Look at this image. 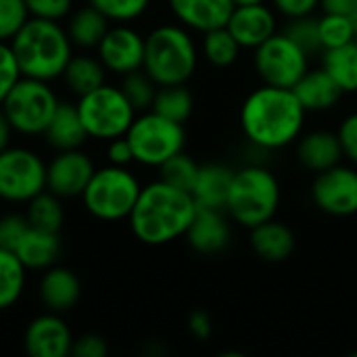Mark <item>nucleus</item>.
Wrapping results in <instances>:
<instances>
[{
    "instance_id": "f257e3e1",
    "label": "nucleus",
    "mask_w": 357,
    "mask_h": 357,
    "mask_svg": "<svg viewBox=\"0 0 357 357\" xmlns=\"http://www.w3.org/2000/svg\"><path fill=\"white\" fill-rule=\"evenodd\" d=\"M307 115L291 88L261 84L245 96L238 126L251 149L274 153L297 142L305 132Z\"/></svg>"
},
{
    "instance_id": "f03ea898",
    "label": "nucleus",
    "mask_w": 357,
    "mask_h": 357,
    "mask_svg": "<svg viewBox=\"0 0 357 357\" xmlns=\"http://www.w3.org/2000/svg\"><path fill=\"white\" fill-rule=\"evenodd\" d=\"M197 209L199 207L188 190L176 188L159 178L142 186L128 224L136 241L142 245L163 247L184 238Z\"/></svg>"
},
{
    "instance_id": "7ed1b4c3",
    "label": "nucleus",
    "mask_w": 357,
    "mask_h": 357,
    "mask_svg": "<svg viewBox=\"0 0 357 357\" xmlns=\"http://www.w3.org/2000/svg\"><path fill=\"white\" fill-rule=\"evenodd\" d=\"M21 75L44 82L59 79L73 56L71 38L61 21L29 17L8 42Z\"/></svg>"
},
{
    "instance_id": "20e7f679",
    "label": "nucleus",
    "mask_w": 357,
    "mask_h": 357,
    "mask_svg": "<svg viewBox=\"0 0 357 357\" xmlns=\"http://www.w3.org/2000/svg\"><path fill=\"white\" fill-rule=\"evenodd\" d=\"M201 61L195 33L180 23H161L144 36L142 69L157 86L188 84Z\"/></svg>"
},
{
    "instance_id": "39448f33",
    "label": "nucleus",
    "mask_w": 357,
    "mask_h": 357,
    "mask_svg": "<svg viewBox=\"0 0 357 357\" xmlns=\"http://www.w3.org/2000/svg\"><path fill=\"white\" fill-rule=\"evenodd\" d=\"M282 203V186L278 176L261 165L247 163L234 172L226 201V213L241 228H255L276 218Z\"/></svg>"
},
{
    "instance_id": "423d86ee",
    "label": "nucleus",
    "mask_w": 357,
    "mask_h": 357,
    "mask_svg": "<svg viewBox=\"0 0 357 357\" xmlns=\"http://www.w3.org/2000/svg\"><path fill=\"white\" fill-rule=\"evenodd\" d=\"M140 190L142 184L130 167L109 163L94 169L82 192V201L92 218L100 222H121L130 218Z\"/></svg>"
},
{
    "instance_id": "0eeeda50",
    "label": "nucleus",
    "mask_w": 357,
    "mask_h": 357,
    "mask_svg": "<svg viewBox=\"0 0 357 357\" xmlns=\"http://www.w3.org/2000/svg\"><path fill=\"white\" fill-rule=\"evenodd\" d=\"M59 102L61 100L52 90L50 82L21 75L4 96L0 109L4 111L8 123L17 134L42 136Z\"/></svg>"
},
{
    "instance_id": "6e6552de",
    "label": "nucleus",
    "mask_w": 357,
    "mask_h": 357,
    "mask_svg": "<svg viewBox=\"0 0 357 357\" xmlns=\"http://www.w3.org/2000/svg\"><path fill=\"white\" fill-rule=\"evenodd\" d=\"M126 138L132 144L134 163L159 169L169 157L184 151L186 128L184 123L172 121L149 109L136 115L130 130L126 132Z\"/></svg>"
},
{
    "instance_id": "1a4fd4ad",
    "label": "nucleus",
    "mask_w": 357,
    "mask_h": 357,
    "mask_svg": "<svg viewBox=\"0 0 357 357\" xmlns=\"http://www.w3.org/2000/svg\"><path fill=\"white\" fill-rule=\"evenodd\" d=\"M77 111L82 123L88 132V138L94 140H113L126 136L138 111L132 107L128 96L119 86L102 84L96 90L77 98Z\"/></svg>"
},
{
    "instance_id": "9d476101",
    "label": "nucleus",
    "mask_w": 357,
    "mask_h": 357,
    "mask_svg": "<svg viewBox=\"0 0 357 357\" xmlns=\"http://www.w3.org/2000/svg\"><path fill=\"white\" fill-rule=\"evenodd\" d=\"M253 71L261 84L278 88H295V84L312 67V56L299 48L282 29L251 50Z\"/></svg>"
},
{
    "instance_id": "9b49d317",
    "label": "nucleus",
    "mask_w": 357,
    "mask_h": 357,
    "mask_svg": "<svg viewBox=\"0 0 357 357\" xmlns=\"http://www.w3.org/2000/svg\"><path fill=\"white\" fill-rule=\"evenodd\" d=\"M46 190V161L27 146L0 151V201L27 205Z\"/></svg>"
},
{
    "instance_id": "f8f14e48",
    "label": "nucleus",
    "mask_w": 357,
    "mask_h": 357,
    "mask_svg": "<svg viewBox=\"0 0 357 357\" xmlns=\"http://www.w3.org/2000/svg\"><path fill=\"white\" fill-rule=\"evenodd\" d=\"M310 197L314 207L331 218L357 215V167L339 163L331 169L316 174Z\"/></svg>"
},
{
    "instance_id": "ddd939ff",
    "label": "nucleus",
    "mask_w": 357,
    "mask_h": 357,
    "mask_svg": "<svg viewBox=\"0 0 357 357\" xmlns=\"http://www.w3.org/2000/svg\"><path fill=\"white\" fill-rule=\"evenodd\" d=\"M96 56L107 73L126 75L142 69L144 36L130 23H113L96 46Z\"/></svg>"
},
{
    "instance_id": "4468645a",
    "label": "nucleus",
    "mask_w": 357,
    "mask_h": 357,
    "mask_svg": "<svg viewBox=\"0 0 357 357\" xmlns=\"http://www.w3.org/2000/svg\"><path fill=\"white\" fill-rule=\"evenodd\" d=\"M96 165L88 153L82 149L56 151V155L46 163V190L65 199L82 197Z\"/></svg>"
},
{
    "instance_id": "2eb2a0df",
    "label": "nucleus",
    "mask_w": 357,
    "mask_h": 357,
    "mask_svg": "<svg viewBox=\"0 0 357 357\" xmlns=\"http://www.w3.org/2000/svg\"><path fill=\"white\" fill-rule=\"evenodd\" d=\"M73 335L61 314L44 312L29 320L23 333V349L31 357L71 356Z\"/></svg>"
},
{
    "instance_id": "dca6fc26",
    "label": "nucleus",
    "mask_w": 357,
    "mask_h": 357,
    "mask_svg": "<svg viewBox=\"0 0 357 357\" xmlns=\"http://www.w3.org/2000/svg\"><path fill=\"white\" fill-rule=\"evenodd\" d=\"M226 27L243 46V50H253L280 31V15L270 2L236 4Z\"/></svg>"
},
{
    "instance_id": "f3484780",
    "label": "nucleus",
    "mask_w": 357,
    "mask_h": 357,
    "mask_svg": "<svg viewBox=\"0 0 357 357\" xmlns=\"http://www.w3.org/2000/svg\"><path fill=\"white\" fill-rule=\"evenodd\" d=\"M232 220L226 209H205L199 207L192 224L188 226L184 238L188 247L199 255H220L232 243Z\"/></svg>"
},
{
    "instance_id": "a211bd4d",
    "label": "nucleus",
    "mask_w": 357,
    "mask_h": 357,
    "mask_svg": "<svg viewBox=\"0 0 357 357\" xmlns=\"http://www.w3.org/2000/svg\"><path fill=\"white\" fill-rule=\"evenodd\" d=\"M169 13L176 23L192 33H205L226 27L234 10V0H167Z\"/></svg>"
},
{
    "instance_id": "6ab92c4d",
    "label": "nucleus",
    "mask_w": 357,
    "mask_h": 357,
    "mask_svg": "<svg viewBox=\"0 0 357 357\" xmlns=\"http://www.w3.org/2000/svg\"><path fill=\"white\" fill-rule=\"evenodd\" d=\"M38 297L46 312L67 314L82 299V282L77 274L63 266H50L42 272L38 282Z\"/></svg>"
},
{
    "instance_id": "aec40b11",
    "label": "nucleus",
    "mask_w": 357,
    "mask_h": 357,
    "mask_svg": "<svg viewBox=\"0 0 357 357\" xmlns=\"http://www.w3.org/2000/svg\"><path fill=\"white\" fill-rule=\"evenodd\" d=\"M295 157L299 165L312 174H320L345 161L337 132L333 130H310L303 132L295 142Z\"/></svg>"
},
{
    "instance_id": "412c9836",
    "label": "nucleus",
    "mask_w": 357,
    "mask_h": 357,
    "mask_svg": "<svg viewBox=\"0 0 357 357\" xmlns=\"http://www.w3.org/2000/svg\"><path fill=\"white\" fill-rule=\"evenodd\" d=\"M293 92L307 113H328L337 109L345 96L343 88L322 65L310 67L305 75L295 84Z\"/></svg>"
},
{
    "instance_id": "4be33fe9",
    "label": "nucleus",
    "mask_w": 357,
    "mask_h": 357,
    "mask_svg": "<svg viewBox=\"0 0 357 357\" xmlns=\"http://www.w3.org/2000/svg\"><path fill=\"white\" fill-rule=\"evenodd\" d=\"M249 245H251V251L261 261L282 264L295 253L297 236L289 224L272 218V220L249 230Z\"/></svg>"
},
{
    "instance_id": "5701e85b",
    "label": "nucleus",
    "mask_w": 357,
    "mask_h": 357,
    "mask_svg": "<svg viewBox=\"0 0 357 357\" xmlns=\"http://www.w3.org/2000/svg\"><path fill=\"white\" fill-rule=\"evenodd\" d=\"M234 172L230 165L220 163V161H209L201 163L197 182L190 190L197 207L205 209H226L228 192L232 186Z\"/></svg>"
},
{
    "instance_id": "b1692460",
    "label": "nucleus",
    "mask_w": 357,
    "mask_h": 357,
    "mask_svg": "<svg viewBox=\"0 0 357 357\" xmlns=\"http://www.w3.org/2000/svg\"><path fill=\"white\" fill-rule=\"evenodd\" d=\"M61 251H63V243L59 232L33 228V226H29V230L15 247V255L21 259V264L27 270L33 272H44L46 268L54 266L56 259L61 257Z\"/></svg>"
},
{
    "instance_id": "393cba45",
    "label": "nucleus",
    "mask_w": 357,
    "mask_h": 357,
    "mask_svg": "<svg viewBox=\"0 0 357 357\" xmlns=\"http://www.w3.org/2000/svg\"><path fill=\"white\" fill-rule=\"evenodd\" d=\"M42 136L46 138V144L54 151L82 149L84 142L88 140V132L82 123L77 105L61 100Z\"/></svg>"
},
{
    "instance_id": "a878e982",
    "label": "nucleus",
    "mask_w": 357,
    "mask_h": 357,
    "mask_svg": "<svg viewBox=\"0 0 357 357\" xmlns=\"http://www.w3.org/2000/svg\"><path fill=\"white\" fill-rule=\"evenodd\" d=\"M109 27H111V21L90 4L77 10H71L65 23V29L71 38L73 48H82V50H96L98 42L102 40Z\"/></svg>"
},
{
    "instance_id": "bb28decb",
    "label": "nucleus",
    "mask_w": 357,
    "mask_h": 357,
    "mask_svg": "<svg viewBox=\"0 0 357 357\" xmlns=\"http://www.w3.org/2000/svg\"><path fill=\"white\" fill-rule=\"evenodd\" d=\"M63 82L71 94L77 98L96 90L107 82V69L98 56L92 54H73L63 71Z\"/></svg>"
},
{
    "instance_id": "cd10ccee",
    "label": "nucleus",
    "mask_w": 357,
    "mask_h": 357,
    "mask_svg": "<svg viewBox=\"0 0 357 357\" xmlns=\"http://www.w3.org/2000/svg\"><path fill=\"white\" fill-rule=\"evenodd\" d=\"M199 50L201 59H205L215 69H230L232 65L238 63L243 54V46L236 42L228 27H218L201 33Z\"/></svg>"
},
{
    "instance_id": "c85d7f7f",
    "label": "nucleus",
    "mask_w": 357,
    "mask_h": 357,
    "mask_svg": "<svg viewBox=\"0 0 357 357\" xmlns=\"http://www.w3.org/2000/svg\"><path fill=\"white\" fill-rule=\"evenodd\" d=\"M320 65L333 75V79L343 88L345 94L357 92V40L322 50Z\"/></svg>"
},
{
    "instance_id": "c756f323",
    "label": "nucleus",
    "mask_w": 357,
    "mask_h": 357,
    "mask_svg": "<svg viewBox=\"0 0 357 357\" xmlns=\"http://www.w3.org/2000/svg\"><path fill=\"white\" fill-rule=\"evenodd\" d=\"M27 284V268L15 251L0 247V312L10 310L23 297Z\"/></svg>"
},
{
    "instance_id": "7c9ffc66",
    "label": "nucleus",
    "mask_w": 357,
    "mask_h": 357,
    "mask_svg": "<svg viewBox=\"0 0 357 357\" xmlns=\"http://www.w3.org/2000/svg\"><path fill=\"white\" fill-rule=\"evenodd\" d=\"M153 111L172 121L186 123L195 113V94L188 88V84L159 86L153 102Z\"/></svg>"
},
{
    "instance_id": "2f4dec72",
    "label": "nucleus",
    "mask_w": 357,
    "mask_h": 357,
    "mask_svg": "<svg viewBox=\"0 0 357 357\" xmlns=\"http://www.w3.org/2000/svg\"><path fill=\"white\" fill-rule=\"evenodd\" d=\"M25 215H27V220H29V224L33 228H42V230H50V232H61V228L65 224L63 199L52 195L50 190H42L40 195H36L27 203Z\"/></svg>"
},
{
    "instance_id": "473e14b6",
    "label": "nucleus",
    "mask_w": 357,
    "mask_h": 357,
    "mask_svg": "<svg viewBox=\"0 0 357 357\" xmlns=\"http://www.w3.org/2000/svg\"><path fill=\"white\" fill-rule=\"evenodd\" d=\"M299 48H303L312 59L322 54V40H320V25L318 15H305L295 19H284L280 27Z\"/></svg>"
},
{
    "instance_id": "72a5a7b5",
    "label": "nucleus",
    "mask_w": 357,
    "mask_h": 357,
    "mask_svg": "<svg viewBox=\"0 0 357 357\" xmlns=\"http://www.w3.org/2000/svg\"><path fill=\"white\" fill-rule=\"evenodd\" d=\"M318 25H320L322 50L337 48L357 40L356 19L351 17L337 15V13H322L318 15Z\"/></svg>"
},
{
    "instance_id": "f704fd0d",
    "label": "nucleus",
    "mask_w": 357,
    "mask_h": 357,
    "mask_svg": "<svg viewBox=\"0 0 357 357\" xmlns=\"http://www.w3.org/2000/svg\"><path fill=\"white\" fill-rule=\"evenodd\" d=\"M199 167L201 163H197V159L192 155H188L186 151H180L178 155L169 157L161 167H159V178L176 188L182 190H192L197 176H199Z\"/></svg>"
},
{
    "instance_id": "c9c22d12",
    "label": "nucleus",
    "mask_w": 357,
    "mask_h": 357,
    "mask_svg": "<svg viewBox=\"0 0 357 357\" xmlns=\"http://www.w3.org/2000/svg\"><path fill=\"white\" fill-rule=\"evenodd\" d=\"M119 88L123 90V94L128 96V100L132 102V107L138 113H142V111L153 109V102H155V96H157V88L159 86L155 84V79L144 69H138V71H132V73L121 75Z\"/></svg>"
},
{
    "instance_id": "e433bc0d",
    "label": "nucleus",
    "mask_w": 357,
    "mask_h": 357,
    "mask_svg": "<svg viewBox=\"0 0 357 357\" xmlns=\"http://www.w3.org/2000/svg\"><path fill=\"white\" fill-rule=\"evenodd\" d=\"M153 0H88L111 23H132L146 15Z\"/></svg>"
},
{
    "instance_id": "4c0bfd02",
    "label": "nucleus",
    "mask_w": 357,
    "mask_h": 357,
    "mask_svg": "<svg viewBox=\"0 0 357 357\" xmlns=\"http://www.w3.org/2000/svg\"><path fill=\"white\" fill-rule=\"evenodd\" d=\"M27 19L29 10L25 0H0V42H10Z\"/></svg>"
},
{
    "instance_id": "58836bf2",
    "label": "nucleus",
    "mask_w": 357,
    "mask_h": 357,
    "mask_svg": "<svg viewBox=\"0 0 357 357\" xmlns=\"http://www.w3.org/2000/svg\"><path fill=\"white\" fill-rule=\"evenodd\" d=\"M29 220L25 213H4L0 215V247L15 251L17 243L29 230Z\"/></svg>"
},
{
    "instance_id": "ea45409f",
    "label": "nucleus",
    "mask_w": 357,
    "mask_h": 357,
    "mask_svg": "<svg viewBox=\"0 0 357 357\" xmlns=\"http://www.w3.org/2000/svg\"><path fill=\"white\" fill-rule=\"evenodd\" d=\"M29 17L63 21L73 10V0H25Z\"/></svg>"
},
{
    "instance_id": "a19ab883",
    "label": "nucleus",
    "mask_w": 357,
    "mask_h": 357,
    "mask_svg": "<svg viewBox=\"0 0 357 357\" xmlns=\"http://www.w3.org/2000/svg\"><path fill=\"white\" fill-rule=\"evenodd\" d=\"M21 77V69L17 65V59L13 54V48L8 42H0V105L8 90L17 84Z\"/></svg>"
},
{
    "instance_id": "79ce46f5",
    "label": "nucleus",
    "mask_w": 357,
    "mask_h": 357,
    "mask_svg": "<svg viewBox=\"0 0 357 357\" xmlns=\"http://www.w3.org/2000/svg\"><path fill=\"white\" fill-rule=\"evenodd\" d=\"M335 132L339 136L345 161L357 167V111L347 113L341 119V123H339V128Z\"/></svg>"
},
{
    "instance_id": "37998d69",
    "label": "nucleus",
    "mask_w": 357,
    "mask_h": 357,
    "mask_svg": "<svg viewBox=\"0 0 357 357\" xmlns=\"http://www.w3.org/2000/svg\"><path fill=\"white\" fill-rule=\"evenodd\" d=\"M268 2L282 19L316 15L320 10V0H268Z\"/></svg>"
},
{
    "instance_id": "c03bdc74",
    "label": "nucleus",
    "mask_w": 357,
    "mask_h": 357,
    "mask_svg": "<svg viewBox=\"0 0 357 357\" xmlns=\"http://www.w3.org/2000/svg\"><path fill=\"white\" fill-rule=\"evenodd\" d=\"M109 354V345L107 341L96 335V333H86L77 339H73V347H71V356L75 357H107Z\"/></svg>"
},
{
    "instance_id": "a18cd8bd",
    "label": "nucleus",
    "mask_w": 357,
    "mask_h": 357,
    "mask_svg": "<svg viewBox=\"0 0 357 357\" xmlns=\"http://www.w3.org/2000/svg\"><path fill=\"white\" fill-rule=\"evenodd\" d=\"M107 161L111 165H121V167H128L130 163H134V151L126 136H119L107 142Z\"/></svg>"
},
{
    "instance_id": "49530a36",
    "label": "nucleus",
    "mask_w": 357,
    "mask_h": 357,
    "mask_svg": "<svg viewBox=\"0 0 357 357\" xmlns=\"http://www.w3.org/2000/svg\"><path fill=\"white\" fill-rule=\"evenodd\" d=\"M188 333L197 341H207L213 335V320L205 310H195L188 316Z\"/></svg>"
},
{
    "instance_id": "de8ad7c7",
    "label": "nucleus",
    "mask_w": 357,
    "mask_h": 357,
    "mask_svg": "<svg viewBox=\"0 0 357 357\" xmlns=\"http://www.w3.org/2000/svg\"><path fill=\"white\" fill-rule=\"evenodd\" d=\"M322 13H337L345 17H357V0H320Z\"/></svg>"
},
{
    "instance_id": "09e8293b",
    "label": "nucleus",
    "mask_w": 357,
    "mask_h": 357,
    "mask_svg": "<svg viewBox=\"0 0 357 357\" xmlns=\"http://www.w3.org/2000/svg\"><path fill=\"white\" fill-rule=\"evenodd\" d=\"M13 126L8 123L4 111L0 109V151H4L6 146H10V138H13Z\"/></svg>"
},
{
    "instance_id": "8fccbe9b",
    "label": "nucleus",
    "mask_w": 357,
    "mask_h": 357,
    "mask_svg": "<svg viewBox=\"0 0 357 357\" xmlns=\"http://www.w3.org/2000/svg\"><path fill=\"white\" fill-rule=\"evenodd\" d=\"M257 2H268V0H234V4H257Z\"/></svg>"
},
{
    "instance_id": "3c124183",
    "label": "nucleus",
    "mask_w": 357,
    "mask_h": 357,
    "mask_svg": "<svg viewBox=\"0 0 357 357\" xmlns=\"http://www.w3.org/2000/svg\"><path fill=\"white\" fill-rule=\"evenodd\" d=\"M356 25H357V17H356Z\"/></svg>"
}]
</instances>
